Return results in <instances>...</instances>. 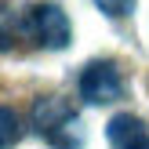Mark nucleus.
Masks as SVG:
<instances>
[{
	"label": "nucleus",
	"instance_id": "20e7f679",
	"mask_svg": "<svg viewBox=\"0 0 149 149\" xmlns=\"http://www.w3.org/2000/svg\"><path fill=\"white\" fill-rule=\"evenodd\" d=\"M106 138H109V146H113V149H135L138 142H146V138H149V127L138 120V116L120 113V116H113V120H109Z\"/></svg>",
	"mask_w": 149,
	"mask_h": 149
},
{
	"label": "nucleus",
	"instance_id": "7ed1b4c3",
	"mask_svg": "<svg viewBox=\"0 0 149 149\" xmlns=\"http://www.w3.org/2000/svg\"><path fill=\"white\" fill-rule=\"evenodd\" d=\"M124 95V80L109 58H95L91 65H84L80 73V98L91 102V106H109Z\"/></svg>",
	"mask_w": 149,
	"mask_h": 149
},
{
	"label": "nucleus",
	"instance_id": "f257e3e1",
	"mask_svg": "<svg viewBox=\"0 0 149 149\" xmlns=\"http://www.w3.org/2000/svg\"><path fill=\"white\" fill-rule=\"evenodd\" d=\"M18 33H22V40L36 44L44 51H62V47H69L73 29H69V18H65L62 7L44 0V4H33L18 15Z\"/></svg>",
	"mask_w": 149,
	"mask_h": 149
},
{
	"label": "nucleus",
	"instance_id": "f03ea898",
	"mask_svg": "<svg viewBox=\"0 0 149 149\" xmlns=\"http://www.w3.org/2000/svg\"><path fill=\"white\" fill-rule=\"evenodd\" d=\"M33 127L55 149H80V124L65 98H44L33 109Z\"/></svg>",
	"mask_w": 149,
	"mask_h": 149
},
{
	"label": "nucleus",
	"instance_id": "39448f33",
	"mask_svg": "<svg viewBox=\"0 0 149 149\" xmlns=\"http://www.w3.org/2000/svg\"><path fill=\"white\" fill-rule=\"evenodd\" d=\"M18 142V116L7 106H0V149H11Z\"/></svg>",
	"mask_w": 149,
	"mask_h": 149
},
{
	"label": "nucleus",
	"instance_id": "423d86ee",
	"mask_svg": "<svg viewBox=\"0 0 149 149\" xmlns=\"http://www.w3.org/2000/svg\"><path fill=\"white\" fill-rule=\"evenodd\" d=\"M95 7L102 15H109V18H127L135 11V0H95Z\"/></svg>",
	"mask_w": 149,
	"mask_h": 149
},
{
	"label": "nucleus",
	"instance_id": "0eeeda50",
	"mask_svg": "<svg viewBox=\"0 0 149 149\" xmlns=\"http://www.w3.org/2000/svg\"><path fill=\"white\" fill-rule=\"evenodd\" d=\"M135 149H149V138H146V142H138V146H135Z\"/></svg>",
	"mask_w": 149,
	"mask_h": 149
}]
</instances>
